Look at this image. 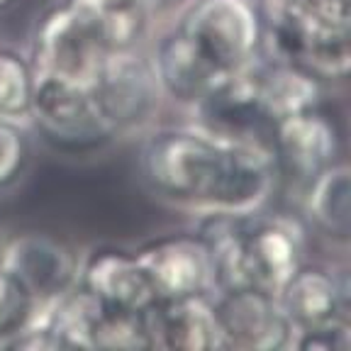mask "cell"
I'll return each mask as SVG.
<instances>
[{
	"mask_svg": "<svg viewBox=\"0 0 351 351\" xmlns=\"http://www.w3.org/2000/svg\"><path fill=\"white\" fill-rule=\"evenodd\" d=\"M88 90L100 115L115 132L147 122L159 100V81L154 66L134 54V49L110 51Z\"/></svg>",
	"mask_w": 351,
	"mask_h": 351,
	"instance_id": "5",
	"label": "cell"
},
{
	"mask_svg": "<svg viewBox=\"0 0 351 351\" xmlns=\"http://www.w3.org/2000/svg\"><path fill=\"white\" fill-rule=\"evenodd\" d=\"M93 349H154L147 313L103 307L93 329Z\"/></svg>",
	"mask_w": 351,
	"mask_h": 351,
	"instance_id": "19",
	"label": "cell"
},
{
	"mask_svg": "<svg viewBox=\"0 0 351 351\" xmlns=\"http://www.w3.org/2000/svg\"><path fill=\"white\" fill-rule=\"evenodd\" d=\"M110 51L83 17L56 5L42 17L34 34V76H49L90 88Z\"/></svg>",
	"mask_w": 351,
	"mask_h": 351,
	"instance_id": "2",
	"label": "cell"
},
{
	"mask_svg": "<svg viewBox=\"0 0 351 351\" xmlns=\"http://www.w3.org/2000/svg\"><path fill=\"white\" fill-rule=\"evenodd\" d=\"M0 254H3V247H0Z\"/></svg>",
	"mask_w": 351,
	"mask_h": 351,
	"instance_id": "26",
	"label": "cell"
},
{
	"mask_svg": "<svg viewBox=\"0 0 351 351\" xmlns=\"http://www.w3.org/2000/svg\"><path fill=\"white\" fill-rule=\"evenodd\" d=\"M159 8H171V5H178V3H186V0H156Z\"/></svg>",
	"mask_w": 351,
	"mask_h": 351,
	"instance_id": "24",
	"label": "cell"
},
{
	"mask_svg": "<svg viewBox=\"0 0 351 351\" xmlns=\"http://www.w3.org/2000/svg\"><path fill=\"white\" fill-rule=\"evenodd\" d=\"M154 73L161 90L186 105H200L232 76L197 49L181 27L159 42Z\"/></svg>",
	"mask_w": 351,
	"mask_h": 351,
	"instance_id": "12",
	"label": "cell"
},
{
	"mask_svg": "<svg viewBox=\"0 0 351 351\" xmlns=\"http://www.w3.org/2000/svg\"><path fill=\"white\" fill-rule=\"evenodd\" d=\"M10 3H12V0H0V10H3V8H8Z\"/></svg>",
	"mask_w": 351,
	"mask_h": 351,
	"instance_id": "25",
	"label": "cell"
},
{
	"mask_svg": "<svg viewBox=\"0 0 351 351\" xmlns=\"http://www.w3.org/2000/svg\"><path fill=\"white\" fill-rule=\"evenodd\" d=\"M34 300L22 291L17 280L0 266V341L17 335L27 322H32Z\"/></svg>",
	"mask_w": 351,
	"mask_h": 351,
	"instance_id": "21",
	"label": "cell"
},
{
	"mask_svg": "<svg viewBox=\"0 0 351 351\" xmlns=\"http://www.w3.org/2000/svg\"><path fill=\"white\" fill-rule=\"evenodd\" d=\"M154 291L164 298L205 295L213 283V263L200 234H166L137 252Z\"/></svg>",
	"mask_w": 351,
	"mask_h": 351,
	"instance_id": "9",
	"label": "cell"
},
{
	"mask_svg": "<svg viewBox=\"0 0 351 351\" xmlns=\"http://www.w3.org/2000/svg\"><path fill=\"white\" fill-rule=\"evenodd\" d=\"M147 322L152 346H159V349H227L225 337L215 317V307L205 300V295L156 300L147 313Z\"/></svg>",
	"mask_w": 351,
	"mask_h": 351,
	"instance_id": "13",
	"label": "cell"
},
{
	"mask_svg": "<svg viewBox=\"0 0 351 351\" xmlns=\"http://www.w3.org/2000/svg\"><path fill=\"white\" fill-rule=\"evenodd\" d=\"M34 81V69L17 51L0 49V117L29 115Z\"/></svg>",
	"mask_w": 351,
	"mask_h": 351,
	"instance_id": "20",
	"label": "cell"
},
{
	"mask_svg": "<svg viewBox=\"0 0 351 351\" xmlns=\"http://www.w3.org/2000/svg\"><path fill=\"white\" fill-rule=\"evenodd\" d=\"M78 17L93 27L108 51L134 49L147 34L156 0H66Z\"/></svg>",
	"mask_w": 351,
	"mask_h": 351,
	"instance_id": "15",
	"label": "cell"
},
{
	"mask_svg": "<svg viewBox=\"0 0 351 351\" xmlns=\"http://www.w3.org/2000/svg\"><path fill=\"white\" fill-rule=\"evenodd\" d=\"M78 283L93 293L105 307L117 310L149 313L159 300L137 254L117 247L90 252L78 274Z\"/></svg>",
	"mask_w": 351,
	"mask_h": 351,
	"instance_id": "11",
	"label": "cell"
},
{
	"mask_svg": "<svg viewBox=\"0 0 351 351\" xmlns=\"http://www.w3.org/2000/svg\"><path fill=\"white\" fill-rule=\"evenodd\" d=\"M178 27L227 73L254 61L263 39L261 17L252 0H197Z\"/></svg>",
	"mask_w": 351,
	"mask_h": 351,
	"instance_id": "3",
	"label": "cell"
},
{
	"mask_svg": "<svg viewBox=\"0 0 351 351\" xmlns=\"http://www.w3.org/2000/svg\"><path fill=\"white\" fill-rule=\"evenodd\" d=\"M0 266L17 280L34 305L54 302L76 283V258L47 234H25L0 254Z\"/></svg>",
	"mask_w": 351,
	"mask_h": 351,
	"instance_id": "10",
	"label": "cell"
},
{
	"mask_svg": "<svg viewBox=\"0 0 351 351\" xmlns=\"http://www.w3.org/2000/svg\"><path fill=\"white\" fill-rule=\"evenodd\" d=\"M271 149L276 166L298 181L310 183L317 173L339 161L341 137L335 120L315 105L276 120Z\"/></svg>",
	"mask_w": 351,
	"mask_h": 351,
	"instance_id": "7",
	"label": "cell"
},
{
	"mask_svg": "<svg viewBox=\"0 0 351 351\" xmlns=\"http://www.w3.org/2000/svg\"><path fill=\"white\" fill-rule=\"evenodd\" d=\"M29 156L27 134L10 117H0V188H8L20 178Z\"/></svg>",
	"mask_w": 351,
	"mask_h": 351,
	"instance_id": "22",
	"label": "cell"
},
{
	"mask_svg": "<svg viewBox=\"0 0 351 351\" xmlns=\"http://www.w3.org/2000/svg\"><path fill=\"white\" fill-rule=\"evenodd\" d=\"M244 266L252 288L278 295L283 283L302 263V239L293 222L283 217L241 215Z\"/></svg>",
	"mask_w": 351,
	"mask_h": 351,
	"instance_id": "8",
	"label": "cell"
},
{
	"mask_svg": "<svg viewBox=\"0 0 351 351\" xmlns=\"http://www.w3.org/2000/svg\"><path fill=\"white\" fill-rule=\"evenodd\" d=\"M307 213L324 232L344 241L351 230V183L344 161H337L310 181Z\"/></svg>",
	"mask_w": 351,
	"mask_h": 351,
	"instance_id": "18",
	"label": "cell"
},
{
	"mask_svg": "<svg viewBox=\"0 0 351 351\" xmlns=\"http://www.w3.org/2000/svg\"><path fill=\"white\" fill-rule=\"evenodd\" d=\"M29 115H34L44 137L61 149L100 147L115 134L90 90L59 78L37 76Z\"/></svg>",
	"mask_w": 351,
	"mask_h": 351,
	"instance_id": "4",
	"label": "cell"
},
{
	"mask_svg": "<svg viewBox=\"0 0 351 351\" xmlns=\"http://www.w3.org/2000/svg\"><path fill=\"white\" fill-rule=\"evenodd\" d=\"M249 73L258 100L274 117V122L317 105L319 81L291 61L269 59L261 66H254V61H249Z\"/></svg>",
	"mask_w": 351,
	"mask_h": 351,
	"instance_id": "16",
	"label": "cell"
},
{
	"mask_svg": "<svg viewBox=\"0 0 351 351\" xmlns=\"http://www.w3.org/2000/svg\"><path fill=\"white\" fill-rule=\"evenodd\" d=\"M278 302L295 329L317 327L346 317L349 293L346 283L322 266H298L278 291Z\"/></svg>",
	"mask_w": 351,
	"mask_h": 351,
	"instance_id": "14",
	"label": "cell"
},
{
	"mask_svg": "<svg viewBox=\"0 0 351 351\" xmlns=\"http://www.w3.org/2000/svg\"><path fill=\"white\" fill-rule=\"evenodd\" d=\"M103 307V302L88 288L73 283L51 302V313L44 324L59 349H93V329Z\"/></svg>",
	"mask_w": 351,
	"mask_h": 351,
	"instance_id": "17",
	"label": "cell"
},
{
	"mask_svg": "<svg viewBox=\"0 0 351 351\" xmlns=\"http://www.w3.org/2000/svg\"><path fill=\"white\" fill-rule=\"evenodd\" d=\"M213 307L227 349L276 351L291 346L293 324L274 293L261 288L222 291Z\"/></svg>",
	"mask_w": 351,
	"mask_h": 351,
	"instance_id": "6",
	"label": "cell"
},
{
	"mask_svg": "<svg viewBox=\"0 0 351 351\" xmlns=\"http://www.w3.org/2000/svg\"><path fill=\"white\" fill-rule=\"evenodd\" d=\"M149 186L178 203L249 213L271 191L274 152L258 144L227 142L210 132L164 130L142 154Z\"/></svg>",
	"mask_w": 351,
	"mask_h": 351,
	"instance_id": "1",
	"label": "cell"
},
{
	"mask_svg": "<svg viewBox=\"0 0 351 351\" xmlns=\"http://www.w3.org/2000/svg\"><path fill=\"white\" fill-rule=\"evenodd\" d=\"M298 337L291 339L302 351H349L351 349V324L346 317L317 327L295 329Z\"/></svg>",
	"mask_w": 351,
	"mask_h": 351,
	"instance_id": "23",
	"label": "cell"
}]
</instances>
